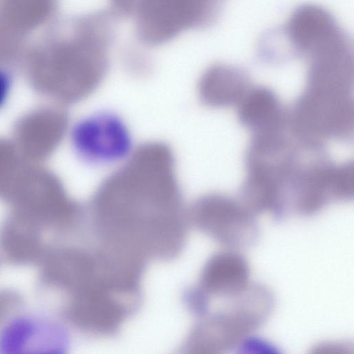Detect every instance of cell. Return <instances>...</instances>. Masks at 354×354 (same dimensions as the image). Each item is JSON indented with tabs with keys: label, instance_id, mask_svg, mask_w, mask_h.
I'll return each instance as SVG.
<instances>
[{
	"label": "cell",
	"instance_id": "cell-6",
	"mask_svg": "<svg viewBox=\"0 0 354 354\" xmlns=\"http://www.w3.org/2000/svg\"><path fill=\"white\" fill-rule=\"evenodd\" d=\"M219 9V0H141L133 16L136 35L145 45H162L184 31L209 25Z\"/></svg>",
	"mask_w": 354,
	"mask_h": 354
},
{
	"label": "cell",
	"instance_id": "cell-11",
	"mask_svg": "<svg viewBox=\"0 0 354 354\" xmlns=\"http://www.w3.org/2000/svg\"><path fill=\"white\" fill-rule=\"evenodd\" d=\"M237 106L239 120L250 130L252 136L289 129V113L276 93L268 87H250Z\"/></svg>",
	"mask_w": 354,
	"mask_h": 354
},
{
	"label": "cell",
	"instance_id": "cell-18",
	"mask_svg": "<svg viewBox=\"0 0 354 354\" xmlns=\"http://www.w3.org/2000/svg\"><path fill=\"white\" fill-rule=\"evenodd\" d=\"M309 158H310V156H309ZM304 165H305V164H304ZM302 168H303V167H302ZM295 182H296V181H295ZM294 185H295V184H294ZM290 193H291V192H290Z\"/></svg>",
	"mask_w": 354,
	"mask_h": 354
},
{
	"label": "cell",
	"instance_id": "cell-1",
	"mask_svg": "<svg viewBox=\"0 0 354 354\" xmlns=\"http://www.w3.org/2000/svg\"><path fill=\"white\" fill-rule=\"evenodd\" d=\"M173 151L146 142L97 187L86 208L95 240L150 261L183 251L190 227Z\"/></svg>",
	"mask_w": 354,
	"mask_h": 354
},
{
	"label": "cell",
	"instance_id": "cell-9",
	"mask_svg": "<svg viewBox=\"0 0 354 354\" xmlns=\"http://www.w3.org/2000/svg\"><path fill=\"white\" fill-rule=\"evenodd\" d=\"M44 231L38 223L13 211L0 225L1 256L13 265L38 263L48 245Z\"/></svg>",
	"mask_w": 354,
	"mask_h": 354
},
{
	"label": "cell",
	"instance_id": "cell-10",
	"mask_svg": "<svg viewBox=\"0 0 354 354\" xmlns=\"http://www.w3.org/2000/svg\"><path fill=\"white\" fill-rule=\"evenodd\" d=\"M67 338L65 330L57 324L31 316H21L4 326L0 333V351L17 353L33 348H65Z\"/></svg>",
	"mask_w": 354,
	"mask_h": 354
},
{
	"label": "cell",
	"instance_id": "cell-15",
	"mask_svg": "<svg viewBox=\"0 0 354 354\" xmlns=\"http://www.w3.org/2000/svg\"><path fill=\"white\" fill-rule=\"evenodd\" d=\"M6 64L0 62V109L9 97L12 84L11 73Z\"/></svg>",
	"mask_w": 354,
	"mask_h": 354
},
{
	"label": "cell",
	"instance_id": "cell-13",
	"mask_svg": "<svg viewBox=\"0 0 354 354\" xmlns=\"http://www.w3.org/2000/svg\"><path fill=\"white\" fill-rule=\"evenodd\" d=\"M58 0H0V19L27 38L33 31L53 22Z\"/></svg>",
	"mask_w": 354,
	"mask_h": 354
},
{
	"label": "cell",
	"instance_id": "cell-16",
	"mask_svg": "<svg viewBox=\"0 0 354 354\" xmlns=\"http://www.w3.org/2000/svg\"><path fill=\"white\" fill-rule=\"evenodd\" d=\"M141 0H110L114 15L133 16Z\"/></svg>",
	"mask_w": 354,
	"mask_h": 354
},
{
	"label": "cell",
	"instance_id": "cell-2",
	"mask_svg": "<svg viewBox=\"0 0 354 354\" xmlns=\"http://www.w3.org/2000/svg\"><path fill=\"white\" fill-rule=\"evenodd\" d=\"M110 13L98 12L52 22L24 56L32 75H45L58 97L71 103L92 95L109 66L113 36Z\"/></svg>",
	"mask_w": 354,
	"mask_h": 354
},
{
	"label": "cell",
	"instance_id": "cell-3",
	"mask_svg": "<svg viewBox=\"0 0 354 354\" xmlns=\"http://www.w3.org/2000/svg\"><path fill=\"white\" fill-rule=\"evenodd\" d=\"M227 300L224 308L197 318L183 343L186 352L221 354L238 348L268 321L275 306L273 293L261 283H251Z\"/></svg>",
	"mask_w": 354,
	"mask_h": 354
},
{
	"label": "cell",
	"instance_id": "cell-4",
	"mask_svg": "<svg viewBox=\"0 0 354 354\" xmlns=\"http://www.w3.org/2000/svg\"><path fill=\"white\" fill-rule=\"evenodd\" d=\"M353 89L307 84L289 112L291 132L301 141L347 140L353 133Z\"/></svg>",
	"mask_w": 354,
	"mask_h": 354
},
{
	"label": "cell",
	"instance_id": "cell-12",
	"mask_svg": "<svg viewBox=\"0 0 354 354\" xmlns=\"http://www.w3.org/2000/svg\"><path fill=\"white\" fill-rule=\"evenodd\" d=\"M251 86L248 75L236 66L214 64L201 75L198 83L201 101L214 108L238 105Z\"/></svg>",
	"mask_w": 354,
	"mask_h": 354
},
{
	"label": "cell",
	"instance_id": "cell-5",
	"mask_svg": "<svg viewBox=\"0 0 354 354\" xmlns=\"http://www.w3.org/2000/svg\"><path fill=\"white\" fill-rule=\"evenodd\" d=\"M190 226L223 246L247 248L259 238L256 215L241 201L218 193L196 198L187 207Z\"/></svg>",
	"mask_w": 354,
	"mask_h": 354
},
{
	"label": "cell",
	"instance_id": "cell-8",
	"mask_svg": "<svg viewBox=\"0 0 354 354\" xmlns=\"http://www.w3.org/2000/svg\"><path fill=\"white\" fill-rule=\"evenodd\" d=\"M250 268L245 257L237 250L226 248L210 256L194 284L210 299H230L250 283Z\"/></svg>",
	"mask_w": 354,
	"mask_h": 354
},
{
	"label": "cell",
	"instance_id": "cell-14",
	"mask_svg": "<svg viewBox=\"0 0 354 354\" xmlns=\"http://www.w3.org/2000/svg\"><path fill=\"white\" fill-rule=\"evenodd\" d=\"M27 46L26 37L13 31L0 19V62L7 64L23 56Z\"/></svg>",
	"mask_w": 354,
	"mask_h": 354
},
{
	"label": "cell",
	"instance_id": "cell-7",
	"mask_svg": "<svg viewBox=\"0 0 354 354\" xmlns=\"http://www.w3.org/2000/svg\"><path fill=\"white\" fill-rule=\"evenodd\" d=\"M70 140L77 158L94 166L122 163L134 150L127 125L109 111L97 112L78 120L71 129Z\"/></svg>",
	"mask_w": 354,
	"mask_h": 354
},
{
	"label": "cell",
	"instance_id": "cell-17",
	"mask_svg": "<svg viewBox=\"0 0 354 354\" xmlns=\"http://www.w3.org/2000/svg\"><path fill=\"white\" fill-rule=\"evenodd\" d=\"M334 30H335V29H334ZM331 32H332V31H331ZM329 33H330V32H329ZM327 35H328V34H327ZM326 35H325V36H326ZM322 38H321V39H322ZM317 41H318V40H317ZM315 42H314V43H315ZM312 44H311V45H312ZM311 45H310V46H311ZM310 46H309V47H310ZM309 47H308V48H309ZM308 48L306 49V50H308ZM306 51H305V53H306ZM302 57H303V56H302Z\"/></svg>",
	"mask_w": 354,
	"mask_h": 354
}]
</instances>
